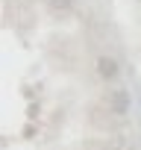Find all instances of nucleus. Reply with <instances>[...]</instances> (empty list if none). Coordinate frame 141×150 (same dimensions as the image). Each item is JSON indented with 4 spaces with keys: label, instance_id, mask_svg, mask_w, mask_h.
I'll return each mask as SVG.
<instances>
[{
    "label": "nucleus",
    "instance_id": "nucleus-1",
    "mask_svg": "<svg viewBox=\"0 0 141 150\" xmlns=\"http://www.w3.org/2000/svg\"><path fill=\"white\" fill-rule=\"evenodd\" d=\"M115 71H118V68H112V62H109V59H103V62H100V74H103V77H112Z\"/></svg>",
    "mask_w": 141,
    "mask_h": 150
}]
</instances>
